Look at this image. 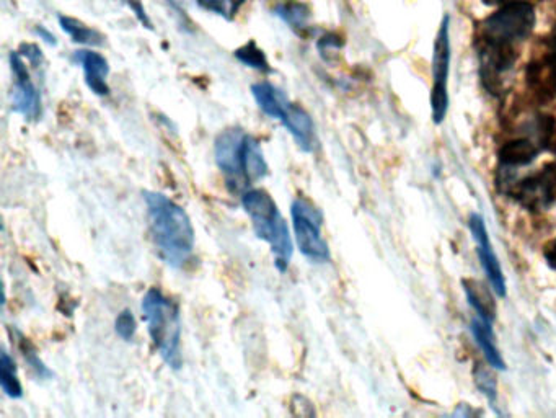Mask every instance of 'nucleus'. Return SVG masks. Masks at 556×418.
Returning a JSON list of instances; mask_svg holds the SVG:
<instances>
[{
	"label": "nucleus",
	"instance_id": "nucleus-26",
	"mask_svg": "<svg viewBox=\"0 0 556 418\" xmlns=\"http://www.w3.org/2000/svg\"><path fill=\"white\" fill-rule=\"evenodd\" d=\"M543 58L547 59L548 63L556 69V25L553 28L552 35L548 38L547 53L543 54Z\"/></svg>",
	"mask_w": 556,
	"mask_h": 418
},
{
	"label": "nucleus",
	"instance_id": "nucleus-6",
	"mask_svg": "<svg viewBox=\"0 0 556 418\" xmlns=\"http://www.w3.org/2000/svg\"><path fill=\"white\" fill-rule=\"evenodd\" d=\"M292 227L296 244L305 258L310 262H330V247L323 239V214L312 201L307 198H296L291 205Z\"/></svg>",
	"mask_w": 556,
	"mask_h": 418
},
{
	"label": "nucleus",
	"instance_id": "nucleus-17",
	"mask_svg": "<svg viewBox=\"0 0 556 418\" xmlns=\"http://www.w3.org/2000/svg\"><path fill=\"white\" fill-rule=\"evenodd\" d=\"M59 25L62 30L71 36L74 43L85 46H103L105 45V36L102 33L87 27L84 22H80L77 18L59 17Z\"/></svg>",
	"mask_w": 556,
	"mask_h": 418
},
{
	"label": "nucleus",
	"instance_id": "nucleus-3",
	"mask_svg": "<svg viewBox=\"0 0 556 418\" xmlns=\"http://www.w3.org/2000/svg\"><path fill=\"white\" fill-rule=\"evenodd\" d=\"M141 309L142 319L162 360L172 370H180L183 366L180 307L159 288H151L142 298Z\"/></svg>",
	"mask_w": 556,
	"mask_h": 418
},
{
	"label": "nucleus",
	"instance_id": "nucleus-11",
	"mask_svg": "<svg viewBox=\"0 0 556 418\" xmlns=\"http://www.w3.org/2000/svg\"><path fill=\"white\" fill-rule=\"evenodd\" d=\"M74 61L82 66L85 74V84L98 97L110 95V85H108V74H110V64L105 56L95 51L80 49L74 53Z\"/></svg>",
	"mask_w": 556,
	"mask_h": 418
},
{
	"label": "nucleus",
	"instance_id": "nucleus-30",
	"mask_svg": "<svg viewBox=\"0 0 556 418\" xmlns=\"http://www.w3.org/2000/svg\"><path fill=\"white\" fill-rule=\"evenodd\" d=\"M483 4L490 5V7H496V5H506L509 2H514V0H481Z\"/></svg>",
	"mask_w": 556,
	"mask_h": 418
},
{
	"label": "nucleus",
	"instance_id": "nucleus-7",
	"mask_svg": "<svg viewBox=\"0 0 556 418\" xmlns=\"http://www.w3.org/2000/svg\"><path fill=\"white\" fill-rule=\"evenodd\" d=\"M451 18H442L441 27L434 41L433 54V92H431V110L434 125H441L446 120L449 110V71H451Z\"/></svg>",
	"mask_w": 556,
	"mask_h": 418
},
{
	"label": "nucleus",
	"instance_id": "nucleus-18",
	"mask_svg": "<svg viewBox=\"0 0 556 418\" xmlns=\"http://www.w3.org/2000/svg\"><path fill=\"white\" fill-rule=\"evenodd\" d=\"M0 387L5 396L10 399H20L23 396V387L18 378L17 363L7 350L0 353Z\"/></svg>",
	"mask_w": 556,
	"mask_h": 418
},
{
	"label": "nucleus",
	"instance_id": "nucleus-2",
	"mask_svg": "<svg viewBox=\"0 0 556 418\" xmlns=\"http://www.w3.org/2000/svg\"><path fill=\"white\" fill-rule=\"evenodd\" d=\"M242 206L252 221L256 237L270 245L274 265L279 272H286L294 254L291 232L276 201L263 188H248L243 192Z\"/></svg>",
	"mask_w": 556,
	"mask_h": 418
},
{
	"label": "nucleus",
	"instance_id": "nucleus-10",
	"mask_svg": "<svg viewBox=\"0 0 556 418\" xmlns=\"http://www.w3.org/2000/svg\"><path fill=\"white\" fill-rule=\"evenodd\" d=\"M468 227L472 232L473 241L477 244V254L480 258V265L485 272L486 278L490 281L491 288L495 291L499 298L508 296V285H506V276H504L503 268L499 265L498 257H496L495 249L491 244L488 229H486L485 221L480 214H470L468 219Z\"/></svg>",
	"mask_w": 556,
	"mask_h": 418
},
{
	"label": "nucleus",
	"instance_id": "nucleus-25",
	"mask_svg": "<svg viewBox=\"0 0 556 418\" xmlns=\"http://www.w3.org/2000/svg\"><path fill=\"white\" fill-rule=\"evenodd\" d=\"M18 53L22 54L23 58H27L28 63L33 67H38L43 63V53H41V49L36 45H31V43L20 46Z\"/></svg>",
	"mask_w": 556,
	"mask_h": 418
},
{
	"label": "nucleus",
	"instance_id": "nucleus-21",
	"mask_svg": "<svg viewBox=\"0 0 556 418\" xmlns=\"http://www.w3.org/2000/svg\"><path fill=\"white\" fill-rule=\"evenodd\" d=\"M18 334V348H20V353H22L23 360L30 366V370L33 371L36 378L38 379H51L54 374L53 371L49 370L48 366L45 365V361L41 360L40 355H38V350H36L35 345L28 340L25 335Z\"/></svg>",
	"mask_w": 556,
	"mask_h": 418
},
{
	"label": "nucleus",
	"instance_id": "nucleus-22",
	"mask_svg": "<svg viewBox=\"0 0 556 418\" xmlns=\"http://www.w3.org/2000/svg\"><path fill=\"white\" fill-rule=\"evenodd\" d=\"M204 10L212 12V14L224 17L226 20H234L235 15L239 14L242 5L247 0H196Z\"/></svg>",
	"mask_w": 556,
	"mask_h": 418
},
{
	"label": "nucleus",
	"instance_id": "nucleus-14",
	"mask_svg": "<svg viewBox=\"0 0 556 418\" xmlns=\"http://www.w3.org/2000/svg\"><path fill=\"white\" fill-rule=\"evenodd\" d=\"M470 329H472L473 338H475V342L478 343V347L485 355L488 365L495 370H506V361H504L503 355L499 352L498 343H496L493 322L475 316L470 322Z\"/></svg>",
	"mask_w": 556,
	"mask_h": 418
},
{
	"label": "nucleus",
	"instance_id": "nucleus-27",
	"mask_svg": "<svg viewBox=\"0 0 556 418\" xmlns=\"http://www.w3.org/2000/svg\"><path fill=\"white\" fill-rule=\"evenodd\" d=\"M543 255H545V260H547L548 265L556 272V239H553V241L545 247V254Z\"/></svg>",
	"mask_w": 556,
	"mask_h": 418
},
{
	"label": "nucleus",
	"instance_id": "nucleus-24",
	"mask_svg": "<svg viewBox=\"0 0 556 418\" xmlns=\"http://www.w3.org/2000/svg\"><path fill=\"white\" fill-rule=\"evenodd\" d=\"M115 330L118 337L124 340V342H131V340H133L137 332V322L133 311L124 309V311L118 314L115 321Z\"/></svg>",
	"mask_w": 556,
	"mask_h": 418
},
{
	"label": "nucleus",
	"instance_id": "nucleus-12",
	"mask_svg": "<svg viewBox=\"0 0 556 418\" xmlns=\"http://www.w3.org/2000/svg\"><path fill=\"white\" fill-rule=\"evenodd\" d=\"M284 128L291 133L299 149L304 152H314L317 147V134L312 116L296 103H291L287 108L283 120Z\"/></svg>",
	"mask_w": 556,
	"mask_h": 418
},
{
	"label": "nucleus",
	"instance_id": "nucleus-23",
	"mask_svg": "<svg viewBox=\"0 0 556 418\" xmlns=\"http://www.w3.org/2000/svg\"><path fill=\"white\" fill-rule=\"evenodd\" d=\"M475 386L491 404H495L498 399V384L495 376L490 373V370H486L485 366L478 365L475 368Z\"/></svg>",
	"mask_w": 556,
	"mask_h": 418
},
{
	"label": "nucleus",
	"instance_id": "nucleus-8",
	"mask_svg": "<svg viewBox=\"0 0 556 418\" xmlns=\"http://www.w3.org/2000/svg\"><path fill=\"white\" fill-rule=\"evenodd\" d=\"M514 198L527 209H548L556 205V161L545 165L537 174L522 178L509 188Z\"/></svg>",
	"mask_w": 556,
	"mask_h": 418
},
{
	"label": "nucleus",
	"instance_id": "nucleus-4",
	"mask_svg": "<svg viewBox=\"0 0 556 418\" xmlns=\"http://www.w3.org/2000/svg\"><path fill=\"white\" fill-rule=\"evenodd\" d=\"M535 27V10L529 2L514 0L501 5L480 25L477 40L493 45L517 46L529 38Z\"/></svg>",
	"mask_w": 556,
	"mask_h": 418
},
{
	"label": "nucleus",
	"instance_id": "nucleus-9",
	"mask_svg": "<svg viewBox=\"0 0 556 418\" xmlns=\"http://www.w3.org/2000/svg\"><path fill=\"white\" fill-rule=\"evenodd\" d=\"M10 67L14 74V90H12L14 112L28 121L40 120L41 94L31 81L25 58L18 51H12L10 54Z\"/></svg>",
	"mask_w": 556,
	"mask_h": 418
},
{
	"label": "nucleus",
	"instance_id": "nucleus-29",
	"mask_svg": "<svg viewBox=\"0 0 556 418\" xmlns=\"http://www.w3.org/2000/svg\"><path fill=\"white\" fill-rule=\"evenodd\" d=\"M168 4L172 5L173 9L178 10L180 14H185L186 5H188V0H168Z\"/></svg>",
	"mask_w": 556,
	"mask_h": 418
},
{
	"label": "nucleus",
	"instance_id": "nucleus-13",
	"mask_svg": "<svg viewBox=\"0 0 556 418\" xmlns=\"http://www.w3.org/2000/svg\"><path fill=\"white\" fill-rule=\"evenodd\" d=\"M542 151L540 144L534 143L532 139H511L499 147V164L503 165L504 170L519 169L524 165L532 164Z\"/></svg>",
	"mask_w": 556,
	"mask_h": 418
},
{
	"label": "nucleus",
	"instance_id": "nucleus-15",
	"mask_svg": "<svg viewBox=\"0 0 556 418\" xmlns=\"http://www.w3.org/2000/svg\"><path fill=\"white\" fill-rule=\"evenodd\" d=\"M252 94L261 112L270 116L271 120H283L287 108L291 105L283 90H279L276 85L270 84V82L253 84Z\"/></svg>",
	"mask_w": 556,
	"mask_h": 418
},
{
	"label": "nucleus",
	"instance_id": "nucleus-19",
	"mask_svg": "<svg viewBox=\"0 0 556 418\" xmlns=\"http://www.w3.org/2000/svg\"><path fill=\"white\" fill-rule=\"evenodd\" d=\"M274 14L278 15L283 22H286L294 32L302 33L309 28L307 25H309L310 10L302 2L287 0L283 4L276 5Z\"/></svg>",
	"mask_w": 556,
	"mask_h": 418
},
{
	"label": "nucleus",
	"instance_id": "nucleus-20",
	"mask_svg": "<svg viewBox=\"0 0 556 418\" xmlns=\"http://www.w3.org/2000/svg\"><path fill=\"white\" fill-rule=\"evenodd\" d=\"M235 58L247 67H252L255 71L263 72V74H273V67L268 63L265 51L258 48L255 41H248L247 45L240 46L234 51Z\"/></svg>",
	"mask_w": 556,
	"mask_h": 418
},
{
	"label": "nucleus",
	"instance_id": "nucleus-28",
	"mask_svg": "<svg viewBox=\"0 0 556 418\" xmlns=\"http://www.w3.org/2000/svg\"><path fill=\"white\" fill-rule=\"evenodd\" d=\"M36 35L40 36V40L46 41L48 45L56 46L58 41H56V36L53 33L48 32L45 27L36 28Z\"/></svg>",
	"mask_w": 556,
	"mask_h": 418
},
{
	"label": "nucleus",
	"instance_id": "nucleus-16",
	"mask_svg": "<svg viewBox=\"0 0 556 418\" xmlns=\"http://www.w3.org/2000/svg\"><path fill=\"white\" fill-rule=\"evenodd\" d=\"M462 286H464L468 304L475 311V314L483 317L486 321L495 322L496 303L493 301L490 290L483 283L472 280V278L462 280Z\"/></svg>",
	"mask_w": 556,
	"mask_h": 418
},
{
	"label": "nucleus",
	"instance_id": "nucleus-1",
	"mask_svg": "<svg viewBox=\"0 0 556 418\" xmlns=\"http://www.w3.org/2000/svg\"><path fill=\"white\" fill-rule=\"evenodd\" d=\"M152 239L167 265L181 268L195 252V227L185 209L164 193L144 192Z\"/></svg>",
	"mask_w": 556,
	"mask_h": 418
},
{
	"label": "nucleus",
	"instance_id": "nucleus-5",
	"mask_svg": "<svg viewBox=\"0 0 556 418\" xmlns=\"http://www.w3.org/2000/svg\"><path fill=\"white\" fill-rule=\"evenodd\" d=\"M255 138L245 133L242 128H230L222 131L214 143L216 164L226 177L227 187L232 192H247L250 159Z\"/></svg>",
	"mask_w": 556,
	"mask_h": 418
}]
</instances>
